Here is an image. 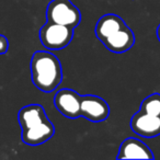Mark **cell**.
I'll list each match as a JSON object with an SVG mask.
<instances>
[{
  "label": "cell",
  "instance_id": "9c48e42d",
  "mask_svg": "<svg viewBox=\"0 0 160 160\" xmlns=\"http://www.w3.org/2000/svg\"><path fill=\"white\" fill-rule=\"evenodd\" d=\"M102 43L110 52L122 54L129 51L135 44V34L126 25L125 28L110 35L109 38H104Z\"/></svg>",
  "mask_w": 160,
  "mask_h": 160
},
{
  "label": "cell",
  "instance_id": "30bf717a",
  "mask_svg": "<svg viewBox=\"0 0 160 160\" xmlns=\"http://www.w3.org/2000/svg\"><path fill=\"white\" fill-rule=\"evenodd\" d=\"M18 120L21 125V129H27L45 122L48 120V118L44 108L41 104H29L19 111Z\"/></svg>",
  "mask_w": 160,
  "mask_h": 160
},
{
  "label": "cell",
  "instance_id": "3957f363",
  "mask_svg": "<svg viewBox=\"0 0 160 160\" xmlns=\"http://www.w3.org/2000/svg\"><path fill=\"white\" fill-rule=\"evenodd\" d=\"M73 38V29L67 25L47 21L40 30L42 45L51 51L62 49L69 45Z\"/></svg>",
  "mask_w": 160,
  "mask_h": 160
},
{
  "label": "cell",
  "instance_id": "7a4b0ae2",
  "mask_svg": "<svg viewBox=\"0 0 160 160\" xmlns=\"http://www.w3.org/2000/svg\"><path fill=\"white\" fill-rule=\"evenodd\" d=\"M46 19L48 22L75 29L81 21V13L70 0H52L47 6Z\"/></svg>",
  "mask_w": 160,
  "mask_h": 160
},
{
  "label": "cell",
  "instance_id": "6da1fadb",
  "mask_svg": "<svg viewBox=\"0 0 160 160\" xmlns=\"http://www.w3.org/2000/svg\"><path fill=\"white\" fill-rule=\"evenodd\" d=\"M32 82L42 92H53L62 80V65L51 52L38 51L31 59Z\"/></svg>",
  "mask_w": 160,
  "mask_h": 160
},
{
  "label": "cell",
  "instance_id": "52a82bcc",
  "mask_svg": "<svg viewBox=\"0 0 160 160\" xmlns=\"http://www.w3.org/2000/svg\"><path fill=\"white\" fill-rule=\"evenodd\" d=\"M151 149L135 137H128L120 146L118 159H153Z\"/></svg>",
  "mask_w": 160,
  "mask_h": 160
},
{
  "label": "cell",
  "instance_id": "8fae6325",
  "mask_svg": "<svg viewBox=\"0 0 160 160\" xmlns=\"http://www.w3.org/2000/svg\"><path fill=\"white\" fill-rule=\"evenodd\" d=\"M125 27H126V23L121 17H118V14L108 13L98 20L94 28V33L97 38L102 42L104 38H109L110 35Z\"/></svg>",
  "mask_w": 160,
  "mask_h": 160
},
{
  "label": "cell",
  "instance_id": "277c9868",
  "mask_svg": "<svg viewBox=\"0 0 160 160\" xmlns=\"http://www.w3.org/2000/svg\"><path fill=\"white\" fill-rule=\"evenodd\" d=\"M110 115V107L102 98L93 94L81 96L80 101V116L91 121L102 122Z\"/></svg>",
  "mask_w": 160,
  "mask_h": 160
},
{
  "label": "cell",
  "instance_id": "8992f818",
  "mask_svg": "<svg viewBox=\"0 0 160 160\" xmlns=\"http://www.w3.org/2000/svg\"><path fill=\"white\" fill-rule=\"evenodd\" d=\"M81 96L71 89H62L55 94L54 104L60 114L68 118H80Z\"/></svg>",
  "mask_w": 160,
  "mask_h": 160
},
{
  "label": "cell",
  "instance_id": "5b68a950",
  "mask_svg": "<svg viewBox=\"0 0 160 160\" xmlns=\"http://www.w3.org/2000/svg\"><path fill=\"white\" fill-rule=\"evenodd\" d=\"M129 126L134 133L142 137H157L160 135V116L138 111L131 118Z\"/></svg>",
  "mask_w": 160,
  "mask_h": 160
},
{
  "label": "cell",
  "instance_id": "4fadbf2b",
  "mask_svg": "<svg viewBox=\"0 0 160 160\" xmlns=\"http://www.w3.org/2000/svg\"><path fill=\"white\" fill-rule=\"evenodd\" d=\"M8 48H9V41L7 40L5 35L0 34V55L7 53Z\"/></svg>",
  "mask_w": 160,
  "mask_h": 160
},
{
  "label": "cell",
  "instance_id": "ba28073f",
  "mask_svg": "<svg viewBox=\"0 0 160 160\" xmlns=\"http://www.w3.org/2000/svg\"><path fill=\"white\" fill-rule=\"evenodd\" d=\"M55 134V127L49 120L30 128L22 129L21 137L24 144L29 146H38L49 140Z\"/></svg>",
  "mask_w": 160,
  "mask_h": 160
},
{
  "label": "cell",
  "instance_id": "5bb4252c",
  "mask_svg": "<svg viewBox=\"0 0 160 160\" xmlns=\"http://www.w3.org/2000/svg\"><path fill=\"white\" fill-rule=\"evenodd\" d=\"M156 34H157V38H158V40H159V42H160V24L158 25L157 31H156Z\"/></svg>",
  "mask_w": 160,
  "mask_h": 160
},
{
  "label": "cell",
  "instance_id": "7c38bea8",
  "mask_svg": "<svg viewBox=\"0 0 160 160\" xmlns=\"http://www.w3.org/2000/svg\"><path fill=\"white\" fill-rule=\"evenodd\" d=\"M139 111L160 116V93H152L144 99L140 104Z\"/></svg>",
  "mask_w": 160,
  "mask_h": 160
}]
</instances>
